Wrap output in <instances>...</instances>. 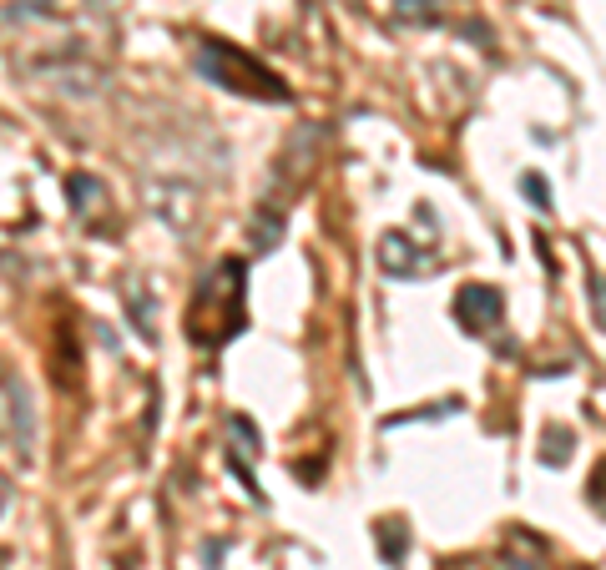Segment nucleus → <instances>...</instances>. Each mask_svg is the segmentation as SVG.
<instances>
[{
  "label": "nucleus",
  "mask_w": 606,
  "mask_h": 570,
  "mask_svg": "<svg viewBox=\"0 0 606 570\" xmlns=\"http://www.w3.org/2000/svg\"><path fill=\"white\" fill-rule=\"evenodd\" d=\"M197 71H203L207 81L228 86V91L258 96V102H288V96H294L278 71L253 61V56H248L243 46H232V41H203V46H197Z\"/></svg>",
  "instance_id": "nucleus-1"
},
{
  "label": "nucleus",
  "mask_w": 606,
  "mask_h": 570,
  "mask_svg": "<svg viewBox=\"0 0 606 570\" xmlns=\"http://www.w3.org/2000/svg\"><path fill=\"white\" fill-rule=\"evenodd\" d=\"M5 444H11L21 459L36 455V409H31V389L21 384L15 368H5Z\"/></svg>",
  "instance_id": "nucleus-2"
},
{
  "label": "nucleus",
  "mask_w": 606,
  "mask_h": 570,
  "mask_svg": "<svg viewBox=\"0 0 606 570\" xmlns=\"http://www.w3.org/2000/svg\"><path fill=\"white\" fill-rule=\"evenodd\" d=\"M455 318H460L465 333L485 339L491 329H501V318H505L501 288H491V283H470V288H460L455 293Z\"/></svg>",
  "instance_id": "nucleus-3"
},
{
  "label": "nucleus",
  "mask_w": 606,
  "mask_h": 570,
  "mask_svg": "<svg viewBox=\"0 0 606 570\" xmlns=\"http://www.w3.org/2000/svg\"><path fill=\"white\" fill-rule=\"evenodd\" d=\"M375 258H379V267H384L389 278H414V273H425V267H430L425 248H414L404 232H384Z\"/></svg>",
  "instance_id": "nucleus-4"
},
{
  "label": "nucleus",
  "mask_w": 606,
  "mask_h": 570,
  "mask_svg": "<svg viewBox=\"0 0 606 570\" xmlns=\"http://www.w3.org/2000/svg\"><path fill=\"white\" fill-rule=\"evenodd\" d=\"M501 556L511 560L516 570H546V545L536 540L530 530H505V545Z\"/></svg>",
  "instance_id": "nucleus-5"
},
{
  "label": "nucleus",
  "mask_w": 606,
  "mask_h": 570,
  "mask_svg": "<svg viewBox=\"0 0 606 570\" xmlns=\"http://www.w3.org/2000/svg\"><path fill=\"white\" fill-rule=\"evenodd\" d=\"M66 192H71V207H77V217H91L96 207L106 203V192L96 177H86V172H77V177H66Z\"/></svg>",
  "instance_id": "nucleus-6"
},
{
  "label": "nucleus",
  "mask_w": 606,
  "mask_h": 570,
  "mask_svg": "<svg viewBox=\"0 0 606 570\" xmlns=\"http://www.w3.org/2000/svg\"><path fill=\"white\" fill-rule=\"evenodd\" d=\"M404 550H410V535H404L400 520H389V525H379V556L389 560V565H400Z\"/></svg>",
  "instance_id": "nucleus-7"
},
{
  "label": "nucleus",
  "mask_w": 606,
  "mask_h": 570,
  "mask_svg": "<svg viewBox=\"0 0 606 570\" xmlns=\"http://www.w3.org/2000/svg\"><path fill=\"white\" fill-rule=\"evenodd\" d=\"M541 459L546 465H566L571 459V430H561V424L541 430Z\"/></svg>",
  "instance_id": "nucleus-8"
},
{
  "label": "nucleus",
  "mask_w": 606,
  "mask_h": 570,
  "mask_svg": "<svg viewBox=\"0 0 606 570\" xmlns=\"http://www.w3.org/2000/svg\"><path fill=\"white\" fill-rule=\"evenodd\" d=\"M400 21H425V26H435L439 21V11H435V0H400Z\"/></svg>",
  "instance_id": "nucleus-9"
},
{
  "label": "nucleus",
  "mask_w": 606,
  "mask_h": 570,
  "mask_svg": "<svg viewBox=\"0 0 606 570\" xmlns=\"http://www.w3.org/2000/svg\"><path fill=\"white\" fill-rule=\"evenodd\" d=\"M520 192H526L530 203L541 207V213H551V187H546V177H536V172H526V177H520Z\"/></svg>",
  "instance_id": "nucleus-10"
},
{
  "label": "nucleus",
  "mask_w": 606,
  "mask_h": 570,
  "mask_svg": "<svg viewBox=\"0 0 606 570\" xmlns=\"http://www.w3.org/2000/svg\"><path fill=\"white\" fill-rule=\"evenodd\" d=\"M228 430H232V434H238V439H243V455H258V449H263L258 430H253V424H248V419H243V414H232V419H228Z\"/></svg>",
  "instance_id": "nucleus-11"
},
{
  "label": "nucleus",
  "mask_w": 606,
  "mask_h": 570,
  "mask_svg": "<svg viewBox=\"0 0 606 570\" xmlns=\"http://www.w3.org/2000/svg\"><path fill=\"white\" fill-rule=\"evenodd\" d=\"M592 318L596 329H606V278H592Z\"/></svg>",
  "instance_id": "nucleus-12"
},
{
  "label": "nucleus",
  "mask_w": 606,
  "mask_h": 570,
  "mask_svg": "<svg viewBox=\"0 0 606 570\" xmlns=\"http://www.w3.org/2000/svg\"><path fill=\"white\" fill-rule=\"evenodd\" d=\"M131 318H137V323H142V333L152 339V303H147V298H137V293H131Z\"/></svg>",
  "instance_id": "nucleus-13"
}]
</instances>
